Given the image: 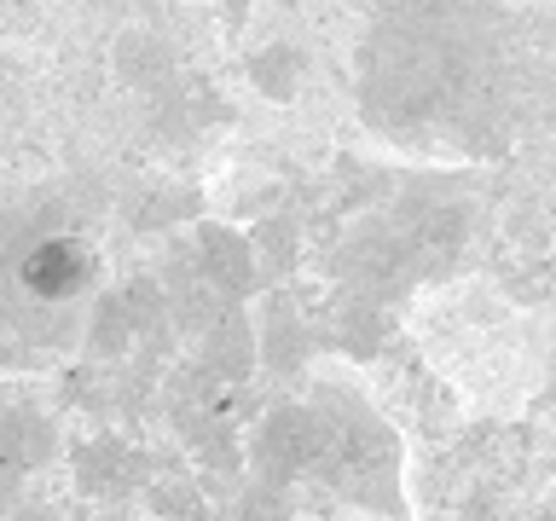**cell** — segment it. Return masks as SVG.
I'll use <instances>...</instances> for the list:
<instances>
[{
    "instance_id": "cell-3",
    "label": "cell",
    "mask_w": 556,
    "mask_h": 521,
    "mask_svg": "<svg viewBox=\"0 0 556 521\" xmlns=\"http://www.w3.org/2000/svg\"><path fill=\"white\" fill-rule=\"evenodd\" d=\"M29 290L35 295H70V290H76L81 284V260L76 255H64V250H41V255H35L29 260Z\"/></svg>"
},
{
    "instance_id": "cell-1",
    "label": "cell",
    "mask_w": 556,
    "mask_h": 521,
    "mask_svg": "<svg viewBox=\"0 0 556 521\" xmlns=\"http://www.w3.org/2000/svg\"><path fill=\"white\" fill-rule=\"evenodd\" d=\"M330 441H337V429H330L325 411H273L267 423L255 434V463L267 481H295V475H313L325 458H330Z\"/></svg>"
},
{
    "instance_id": "cell-4",
    "label": "cell",
    "mask_w": 556,
    "mask_h": 521,
    "mask_svg": "<svg viewBox=\"0 0 556 521\" xmlns=\"http://www.w3.org/2000/svg\"><path fill=\"white\" fill-rule=\"evenodd\" d=\"M116 463H122V452H116L111 441L87 446V452H81V481H87V486H99V493H111V486L128 481V469H116Z\"/></svg>"
},
{
    "instance_id": "cell-2",
    "label": "cell",
    "mask_w": 556,
    "mask_h": 521,
    "mask_svg": "<svg viewBox=\"0 0 556 521\" xmlns=\"http://www.w3.org/2000/svg\"><path fill=\"white\" fill-rule=\"evenodd\" d=\"M238 319H220L208 330V365H215L220 377H250V359H255V342L250 330H232Z\"/></svg>"
}]
</instances>
